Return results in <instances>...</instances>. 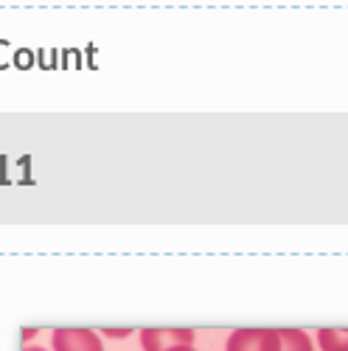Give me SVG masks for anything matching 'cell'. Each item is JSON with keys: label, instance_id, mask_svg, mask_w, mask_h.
I'll return each mask as SVG.
<instances>
[{"label": "cell", "instance_id": "obj_6", "mask_svg": "<svg viewBox=\"0 0 348 351\" xmlns=\"http://www.w3.org/2000/svg\"><path fill=\"white\" fill-rule=\"evenodd\" d=\"M101 335L110 337V340H121V337H129L132 335V326H124V329H101Z\"/></svg>", "mask_w": 348, "mask_h": 351}, {"label": "cell", "instance_id": "obj_9", "mask_svg": "<svg viewBox=\"0 0 348 351\" xmlns=\"http://www.w3.org/2000/svg\"><path fill=\"white\" fill-rule=\"evenodd\" d=\"M23 351H45V348H40V346H25Z\"/></svg>", "mask_w": 348, "mask_h": 351}, {"label": "cell", "instance_id": "obj_4", "mask_svg": "<svg viewBox=\"0 0 348 351\" xmlns=\"http://www.w3.org/2000/svg\"><path fill=\"white\" fill-rule=\"evenodd\" d=\"M278 340H281V348L278 351H314L312 348V340L303 329H293V326H284L278 329Z\"/></svg>", "mask_w": 348, "mask_h": 351}, {"label": "cell", "instance_id": "obj_1", "mask_svg": "<svg viewBox=\"0 0 348 351\" xmlns=\"http://www.w3.org/2000/svg\"><path fill=\"white\" fill-rule=\"evenodd\" d=\"M140 346L143 351H171L177 346H194V329L188 326H147L140 329Z\"/></svg>", "mask_w": 348, "mask_h": 351}, {"label": "cell", "instance_id": "obj_2", "mask_svg": "<svg viewBox=\"0 0 348 351\" xmlns=\"http://www.w3.org/2000/svg\"><path fill=\"white\" fill-rule=\"evenodd\" d=\"M278 329H261V326H245L230 332L227 351H278Z\"/></svg>", "mask_w": 348, "mask_h": 351}, {"label": "cell", "instance_id": "obj_3", "mask_svg": "<svg viewBox=\"0 0 348 351\" xmlns=\"http://www.w3.org/2000/svg\"><path fill=\"white\" fill-rule=\"evenodd\" d=\"M53 351H104L99 332L82 326H60L51 335Z\"/></svg>", "mask_w": 348, "mask_h": 351}, {"label": "cell", "instance_id": "obj_8", "mask_svg": "<svg viewBox=\"0 0 348 351\" xmlns=\"http://www.w3.org/2000/svg\"><path fill=\"white\" fill-rule=\"evenodd\" d=\"M171 351H197L194 346H177V348H171Z\"/></svg>", "mask_w": 348, "mask_h": 351}, {"label": "cell", "instance_id": "obj_7", "mask_svg": "<svg viewBox=\"0 0 348 351\" xmlns=\"http://www.w3.org/2000/svg\"><path fill=\"white\" fill-rule=\"evenodd\" d=\"M32 337H37V329H25L23 332V340H32Z\"/></svg>", "mask_w": 348, "mask_h": 351}, {"label": "cell", "instance_id": "obj_5", "mask_svg": "<svg viewBox=\"0 0 348 351\" xmlns=\"http://www.w3.org/2000/svg\"><path fill=\"white\" fill-rule=\"evenodd\" d=\"M317 343H321L323 351H348V326L345 329H337V326L321 329L317 332Z\"/></svg>", "mask_w": 348, "mask_h": 351}]
</instances>
